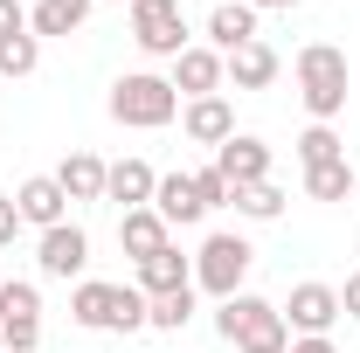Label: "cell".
Masks as SVG:
<instances>
[{
  "mask_svg": "<svg viewBox=\"0 0 360 353\" xmlns=\"http://www.w3.org/2000/svg\"><path fill=\"white\" fill-rule=\"evenodd\" d=\"M291 77H298V104L312 111V125H333V118L347 111V84H354L347 49L305 42V49H298V63H291Z\"/></svg>",
  "mask_w": 360,
  "mask_h": 353,
  "instance_id": "cell-1",
  "label": "cell"
},
{
  "mask_svg": "<svg viewBox=\"0 0 360 353\" xmlns=\"http://www.w3.org/2000/svg\"><path fill=\"white\" fill-rule=\"evenodd\" d=\"M215 333H222L236 353H291V326H284V312L257 298V291H236L215 305Z\"/></svg>",
  "mask_w": 360,
  "mask_h": 353,
  "instance_id": "cell-2",
  "label": "cell"
},
{
  "mask_svg": "<svg viewBox=\"0 0 360 353\" xmlns=\"http://www.w3.org/2000/svg\"><path fill=\"white\" fill-rule=\"evenodd\" d=\"M104 104H111V118L132 125V132H160V125H174V118H180V90L167 84V77H153V70L118 77Z\"/></svg>",
  "mask_w": 360,
  "mask_h": 353,
  "instance_id": "cell-3",
  "label": "cell"
},
{
  "mask_svg": "<svg viewBox=\"0 0 360 353\" xmlns=\"http://www.w3.org/2000/svg\"><path fill=\"white\" fill-rule=\"evenodd\" d=\"M250 264H257L250 236H243V229H215V236H208V243L194 250V291L222 305V298H236V291H243Z\"/></svg>",
  "mask_w": 360,
  "mask_h": 353,
  "instance_id": "cell-4",
  "label": "cell"
},
{
  "mask_svg": "<svg viewBox=\"0 0 360 353\" xmlns=\"http://www.w3.org/2000/svg\"><path fill=\"white\" fill-rule=\"evenodd\" d=\"M132 42H139V56H153V63H174L180 49H194L180 0H132Z\"/></svg>",
  "mask_w": 360,
  "mask_h": 353,
  "instance_id": "cell-5",
  "label": "cell"
},
{
  "mask_svg": "<svg viewBox=\"0 0 360 353\" xmlns=\"http://www.w3.org/2000/svg\"><path fill=\"white\" fill-rule=\"evenodd\" d=\"M284 326H291V340H319V333H333L347 312H340V284H319V277H305V284H291V298H284Z\"/></svg>",
  "mask_w": 360,
  "mask_h": 353,
  "instance_id": "cell-6",
  "label": "cell"
},
{
  "mask_svg": "<svg viewBox=\"0 0 360 353\" xmlns=\"http://www.w3.org/2000/svg\"><path fill=\"white\" fill-rule=\"evenodd\" d=\"M90 264V236L84 222H56V229H42L35 236V270H42L49 284H70V277H84Z\"/></svg>",
  "mask_w": 360,
  "mask_h": 353,
  "instance_id": "cell-7",
  "label": "cell"
},
{
  "mask_svg": "<svg viewBox=\"0 0 360 353\" xmlns=\"http://www.w3.org/2000/svg\"><path fill=\"white\" fill-rule=\"evenodd\" d=\"M167 84L180 90V104H194V97H222L229 90V70H222V56L208 42H194V49H180L174 56V77Z\"/></svg>",
  "mask_w": 360,
  "mask_h": 353,
  "instance_id": "cell-8",
  "label": "cell"
},
{
  "mask_svg": "<svg viewBox=\"0 0 360 353\" xmlns=\"http://www.w3.org/2000/svg\"><path fill=\"white\" fill-rule=\"evenodd\" d=\"M14 208H21L28 229H56V222H70V194H63V180H56V174H35V180L14 187Z\"/></svg>",
  "mask_w": 360,
  "mask_h": 353,
  "instance_id": "cell-9",
  "label": "cell"
},
{
  "mask_svg": "<svg viewBox=\"0 0 360 353\" xmlns=\"http://www.w3.org/2000/svg\"><path fill=\"white\" fill-rule=\"evenodd\" d=\"M180 132L194 139V146H229V139H236V104H229V97H194V104H180Z\"/></svg>",
  "mask_w": 360,
  "mask_h": 353,
  "instance_id": "cell-10",
  "label": "cell"
},
{
  "mask_svg": "<svg viewBox=\"0 0 360 353\" xmlns=\"http://www.w3.org/2000/svg\"><path fill=\"white\" fill-rule=\"evenodd\" d=\"M70 319H77L84 333H118V284H104V277H77V291H70Z\"/></svg>",
  "mask_w": 360,
  "mask_h": 353,
  "instance_id": "cell-11",
  "label": "cell"
},
{
  "mask_svg": "<svg viewBox=\"0 0 360 353\" xmlns=\"http://www.w3.org/2000/svg\"><path fill=\"white\" fill-rule=\"evenodd\" d=\"M215 167H222L229 187H250V180H270V146L250 132H236L229 146H215Z\"/></svg>",
  "mask_w": 360,
  "mask_h": 353,
  "instance_id": "cell-12",
  "label": "cell"
},
{
  "mask_svg": "<svg viewBox=\"0 0 360 353\" xmlns=\"http://www.w3.org/2000/svg\"><path fill=\"white\" fill-rule=\"evenodd\" d=\"M167 243H174V229H167V222L153 215V208H125V215H118V250H125L132 264H146V257H160Z\"/></svg>",
  "mask_w": 360,
  "mask_h": 353,
  "instance_id": "cell-13",
  "label": "cell"
},
{
  "mask_svg": "<svg viewBox=\"0 0 360 353\" xmlns=\"http://www.w3.org/2000/svg\"><path fill=\"white\" fill-rule=\"evenodd\" d=\"M153 187H160V174L146 160H111L104 167V201H118V208H153Z\"/></svg>",
  "mask_w": 360,
  "mask_h": 353,
  "instance_id": "cell-14",
  "label": "cell"
},
{
  "mask_svg": "<svg viewBox=\"0 0 360 353\" xmlns=\"http://www.w3.org/2000/svg\"><path fill=\"white\" fill-rule=\"evenodd\" d=\"M146 298H167V291H187L194 284V257H180V243H167L160 257H146L139 264V277H132Z\"/></svg>",
  "mask_w": 360,
  "mask_h": 353,
  "instance_id": "cell-15",
  "label": "cell"
},
{
  "mask_svg": "<svg viewBox=\"0 0 360 353\" xmlns=\"http://www.w3.org/2000/svg\"><path fill=\"white\" fill-rule=\"evenodd\" d=\"M222 70H229V90H270L284 63H277V49H270L264 35H257L250 49H236V56H222Z\"/></svg>",
  "mask_w": 360,
  "mask_h": 353,
  "instance_id": "cell-16",
  "label": "cell"
},
{
  "mask_svg": "<svg viewBox=\"0 0 360 353\" xmlns=\"http://www.w3.org/2000/svg\"><path fill=\"white\" fill-rule=\"evenodd\" d=\"M153 215L167 222V229H187V222L208 215L201 194H194V174H160V187H153Z\"/></svg>",
  "mask_w": 360,
  "mask_h": 353,
  "instance_id": "cell-17",
  "label": "cell"
},
{
  "mask_svg": "<svg viewBox=\"0 0 360 353\" xmlns=\"http://www.w3.org/2000/svg\"><path fill=\"white\" fill-rule=\"evenodd\" d=\"M257 42V7H243V0H222L215 14H208V49L215 56H236V49Z\"/></svg>",
  "mask_w": 360,
  "mask_h": 353,
  "instance_id": "cell-18",
  "label": "cell"
},
{
  "mask_svg": "<svg viewBox=\"0 0 360 353\" xmlns=\"http://www.w3.org/2000/svg\"><path fill=\"white\" fill-rule=\"evenodd\" d=\"M90 7H97V0H35V7H28V35H35V42L77 35V28L90 21Z\"/></svg>",
  "mask_w": 360,
  "mask_h": 353,
  "instance_id": "cell-19",
  "label": "cell"
},
{
  "mask_svg": "<svg viewBox=\"0 0 360 353\" xmlns=\"http://www.w3.org/2000/svg\"><path fill=\"white\" fill-rule=\"evenodd\" d=\"M0 326H42V284L35 277H0Z\"/></svg>",
  "mask_w": 360,
  "mask_h": 353,
  "instance_id": "cell-20",
  "label": "cell"
},
{
  "mask_svg": "<svg viewBox=\"0 0 360 353\" xmlns=\"http://www.w3.org/2000/svg\"><path fill=\"white\" fill-rule=\"evenodd\" d=\"M56 180H63L70 201H104V160H97V153H70V160L56 167Z\"/></svg>",
  "mask_w": 360,
  "mask_h": 353,
  "instance_id": "cell-21",
  "label": "cell"
},
{
  "mask_svg": "<svg viewBox=\"0 0 360 353\" xmlns=\"http://www.w3.org/2000/svg\"><path fill=\"white\" fill-rule=\"evenodd\" d=\"M229 208L243 222H277L284 215V187L277 180H250V187H229Z\"/></svg>",
  "mask_w": 360,
  "mask_h": 353,
  "instance_id": "cell-22",
  "label": "cell"
},
{
  "mask_svg": "<svg viewBox=\"0 0 360 353\" xmlns=\"http://www.w3.org/2000/svg\"><path fill=\"white\" fill-rule=\"evenodd\" d=\"M194 298H201L194 284L187 291H167V298H146V333H180L194 319Z\"/></svg>",
  "mask_w": 360,
  "mask_h": 353,
  "instance_id": "cell-23",
  "label": "cell"
},
{
  "mask_svg": "<svg viewBox=\"0 0 360 353\" xmlns=\"http://www.w3.org/2000/svg\"><path fill=\"white\" fill-rule=\"evenodd\" d=\"M354 167L347 160H333V167H305V194L312 201H354Z\"/></svg>",
  "mask_w": 360,
  "mask_h": 353,
  "instance_id": "cell-24",
  "label": "cell"
},
{
  "mask_svg": "<svg viewBox=\"0 0 360 353\" xmlns=\"http://www.w3.org/2000/svg\"><path fill=\"white\" fill-rule=\"evenodd\" d=\"M333 160H347V139L333 125H305L298 132V167H333Z\"/></svg>",
  "mask_w": 360,
  "mask_h": 353,
  "instance_id": "cell-25",
  "label": "cell"
},
{
  "mask_svg": "<svg viewBox=\"0 0 360 353\" xmlns=\"http://www.w3.org/2000/svg\"><path fill=\"white\" fill-rule=\"evenodd\" d=\"M35 63H42V42H35V35H0V77H7V84L35 77Z\"/></svg>",
  "mask_w": 360,
  "mask_h": 353,
  "instance_id": "cell-26",
  "label": "cell"
},
{
  "mask_svg": "<svg viewBox=\"0 0 360 353\" xmlns=\"http://www.w3.org/2000/svg\"><path fill=\"white\" fill-rule=\"evenodd\" d=\"M194 194H201V208H229V180H222L215 160H208V167H194Z\"/></svg>",
  "mask_w": 360,
  "mask_h": 353,
  "instance_id": "cell-27",
  "label": "cell"
},
{
  "mask_svg": "<svg viewBox=\"0 0 360 353\" xmlns=\"http://www.w3.org/2000/svg\"><path fill=\"white\" fill-rule=\"evenodd\" d=\"M118 333H146V291L118 284Z\"/></svg>",
  "mask_w": 360,
  "mask_h": 353,
  "instance_id": "cell-28",
  "label": "cell"
},
{
  "mask_svg": "<svg viewBox=\"0 0 360 353\" xmlns=\"http://www.w3.org/2000/svg\"><path fill=\"white\" fill-rule=\"evenodd\" d=\"M21 229H28V222H21V208H14V194H0V250H14Z\"/></svg>",
  "mask_w": 360,
  "mask_h": 353,
  "instance_id": "cell-29",
  "label": "cell"
},
{
  "mask_svg": "<svg viewBox=\"0 0 360 353\" xmlns=\"http://www.w3.org/2000/svg\"><path fill=\"white\" fill-rule=\"evenodd\" d=\"M0 35H28V7L21 0H0Z\"/></svg>",
  "mask_w": 360,
  "mask_h": 353,
  "instance_id": "cell-30",
  "label": "cell"
},
{
  "mask_svg": "<svg viewBox=\"0 0 360 353\" xmlns=\"http://www.w3.org/2000/svg\"><path fill=\"white\" fill-rule=\"evenodd\" d=\"M340 312H347V319H360V270L340 284Z\"/></svg>",
  "mask_w": 360,
  "mask_h": 353,
  "instance_id": "cell-31",
  "label": "cell"
},
{
  "mask_svg": "<svg viewBox=\"0 0 360 353\" xmlns=\"http://www.w3.org/2000/svg\"><path fill=\"white\" fill-rule=\"evenodd\" d=\"M291 353H340V347H333V333H319V340H291Z\"/></svg>",
  "mask_w": 360,
  "mask_h": 353,
  "instance_id": "cell-32",
  "label": "cell"
},
{
  "mask_svg": "<svg viewBox=\"0 0 360 353\" xmlns=\"http://www.w3.org/2000/svg\"><path fill=\"white\" fill-rule=\"evenodd\" d=\"M243 7H257V14H264V7H298V0H243Z\"/></svg>",
  "mask_w": 360,
  "mask_h": 353,
  "instance_id": "cell-33",
  "label": "cell"
},
{
  "mask_svg": "<svg viewBox=\"0 0 360 353\" xmlns=\"http://www.w3.org/2000/svg\"><path fill=\"white\" fill-rule=\"evenodd\" d=\"M354 208H360V180H354Z\"/></svg>",
  "mask_w": 360,
  "mask_h": 353,
  "instance_id": "cell-34",
  "label": "cell"
},
{
  "mask_svg": "<svg viewBox=\"0 0 360 353\" xmlns=\"http://www.w3.org/2000/svg\"><path fill=\"white\" fill-rule=\"evenodd\" d=\"M111 7H132V0H111Z\"/></svg>",
  "mask_w": 360,
  "mask_h": 353,
  "instance_id": "cell-35",
  "label": "cell"
}]
</instances>
